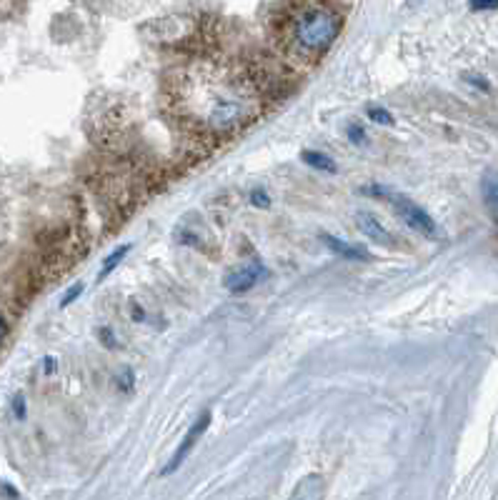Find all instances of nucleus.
Returning a JSON list of instances; mask_svg holds the SVG:
<instances>
[{
  "mask_svg": "<svg viewBox=\"0 0 498 500\" xmlns=\"http://www.w3.org/2000/svg\"><path fill=\"white\" fill-rule=\"evenodd\" d=\"M258 83L243 65L198 60L178 68L168 81V108L176 120L200 135H230L258 118Z\"/></svg>",
  "mask_w": 498,
  "mask_h": 500,
  "instance_id": "f257e3e1",
  "label": "nucleus"
},
{
  "mask_svg": "<svg viewBox=\"0 0 498 500\" xmlns=\"http://www.w3.org/2000/svg\"><path fill=\"white\" fill-rule=\"evenodd\" d=\"M343 18L328 0H293L276 18L273 35L291 63L316 65L338 38Z\"/></svg>",
  "mask_w": 498,
  "mask_h": 500,
  "instance_id": "f03ea898",
  "label": "nucleus"
},
{
  "mask_svg": "<svg viewBox=\"0 0 498 500\" xmlns=\"http://www.w3.org/2000/svg\"><path fill=\"white\" fill-rule=\"evenodd\" d=\"M388 198L393 200V208H396V213H399L401 221H403L406 225L413 228V230H418L421 235H428V238H431V235H436L434 218L428 216L421 205H416L413 200L403 198V195H396V193H391Z\"/></svg>",
  "mask_w": 498,
  "mask_h": 500,
  "instance_id": "7ed1b4c3",
  "label": "nucleus"
},
{
  "mask_svg": "<svg viewBox=\"0 0 498 500\" xmlns=\"http://www.w3.org/2000/svg\"><path fill=\"white\" fill-rule=\"evenodd\" d=\"M268 275V270H265L261 263H246V265L235 268V270H230L226 278H223V283H226V288H228L230 293H235V296H243V293H248L256 283H261V280Z\"/></svg>",
  "mask_w": 498,
  "mask_h": 500,
  "instance_id": "20e7f679",
  "label": "nucleus"
},
{
  "mask_svg": "<svg viewBox=\"0 0 498 500\" xmlns=\"http://www.w3.org/2000/svg\"><path fill=\"white\" fill-rule=\"evenodd\" d=\"M208 423H211V413L205 410V413L200 415V418L193 423V428H191V431L186 433V438H183V443H181V445H178L176 455H173V458H170L168 466L163 468V475H170V473L178 471V468L183 466V460L188 458V453H191V450L195 448V443L200 440V436H203V433L208 431Z\"/></svg>",
  "mask_w": 498,
  "mask_h": 500,
  "instance_id": "39448f33",
  "label": "nucleus"
},
{
  "mask_svg": "<svg viewBox=\"0 0 498 500\" xmlns=\"http://www.w3.org/2000/svg\"><path fill=\"white\" fill-rule=\"evenodd\" d=\"M356 223H358V230H361L366 238L373 240V243L393 245V235L381 225V221H378L373 213H368V210H358V213H356Z\"/></svg>",
  "mask_w": 498,
  "mask_h": 500,
  "instance_id": "423d86ee",
  "label": "nucleus"
},
{
  "mask_svg": "<svg viewBox=\"0 0 498 500\" xmlns=\"http://www.w3.org/2000/svg\"><path fill=\"white\" fill-rule=\"evenodd\" d=\"M321 240L326 243V248L333 250L336 256L346 258V261H358V263H366V261H368V250L358 248V245H353V243H346V240L336 238V235L323 233Z\"/></svg>",
  "mask_w": 498,
  "mask_h": 500,
  "instance_id": "0eeeda50",
  "label": "nucleus"
},
{
  "mask_svg": "<svg viewBox=\"0 0 498 500\" xmlns=\"http://www.w3.org/2000/svg\"><path fill=\"white\" fill-rule=\"evenodd\" d=\"M483 198H486V205L493 213V218L498 221V173H493V170L483 175Z\"/></svg>",
  "mask_w": 498,
  "mask_h": 500,
  "instance_id": "6e6552de",
  "label": "nucleus"
},
{
  "mask_svg": "<svg viewBox=\"0 0 498 500\" xmlns=\"http://www.w3.org/2000/svg\"><path fill=\"white\" fill-rule=\"evenodd\" d=\"M300 160H303L305 165H311V168L323 170V173H336V163L321 151H303L300 153Z\"/></svg>",
  "mask_w": 498,
  "mask_h": 500,
  "instance_id": "1a4fd4ad",
  "label": "nucleus"
},
{
  "mask_svg": "<svg viewBox=\"0 0 498 500\" xmlns=\"http://www.w3.org/2000/svg\"><path fill=\"white\" fill-rule=\"evenodd\" d=\"M130 248H133V243L120 245V248H116V250H113V253H111V256H108L106 261H103V268H100V273H98V283H100V280H106L108 275H111L113 270H116V268L120 265V261H123V258L128 256Z\"/></svg>",
  "mask_w": 498,
  "mask_h": 500,
  "instance_id": "9d476101",
  "label": "nucleus"
},
{
  "mask_svg": "<svg viewBox=\"0 0 498 500\" xmlns=\"http://www.w3.org/2000/svg\"><path fill=\"white\" fill-rule=\"evenodd\" d=\"M366 116H368L373 123H378V125H393V116L386 111V108H368Z\"/></svg>",
  "mask_w": 498,
  "mask_h": 500,
  "instance_id": "9b49d317",
  "label": "nucleus"
},
{
  "mask_svg": "<svg viewBox=\"0 0 498 500\" xmlns=\"http://www.w3.org/2000/svg\"><path fill=\"white\" fill-rule=\"evenodd\" d=\"M463 78H466V81H469L473 88L483 90V93H488V90H491V83H488V78L478 76V73H463Z\"/></svg>",
  "mask_w": 498,
  "mask_h": 500,
  "instance_id": "f8f14e48",
  "label": "nucleus"
},
{
  "mask_svg": "<svg viewBox=\"0 0 498 500\" xmlns=\"http://www.w3.org/2000/svg\"><path fill=\"white\" fill-rule=\"evenodd\" d=\"M81 293H83V283H76V285L71 288V291H68L63 298H60V308H68V305H71L73 300H78V296H81Z\"/></svg>",
  "mask_w": 498,
  "mask_h": 500,
  "instance_id": "ddd939ff",
  "label": "nucleus"
},
{
  "mask_svg": "<svg viewBox=\"0 0 498 500\" xmlns=\"http://www.w3.org/2000/svg\"><path fill=\"white\" fill-rule=\"evenodd\" d=\"M471 11H496L498 0H469Z\"/></svg>",
  "mask_w": 498,
  "mask_h": 500,
  "instance_id": "4468645a",
  "label": "nucleus"
},
{
  "mask_svg": "<svg viewBox=\"0 0 498 500\" xmlns=\"http://www.w3.org/2000/svg\"><path fill=\"white\" fill-rule=\"evenodd\" d=\"M98 338H100V343L106 345V348H116V333H113L111 328H100Z\"/></svg>",
  "mask_w": 498,
  "mask_h": 500,
  "instance_id": "2eb2a0df",
  "label": "nucleus"
},
{
  "mask_svg": "<svg viewBox=\"0 0 498 500\" xmlns=\"http://www.w3.org/2000/svg\"><path fill=\"white\" fill-rule=\"evenodd\" d=\"M13 415L18 420H25V398L20 396V393L13 398Z\"/></svg>",
  "mask_w": 498,
  "mask_h": 500,
  "instance_id": "dca6fc26",
  "label": "nucleus"
},
{
  "mask_svg": "<svg viewBox=\"0 0 498 500\" xmlns=\"http://www.w3.org/2000/svg\"><path fill=\"white\" fill-rule=\"evenodd\" d=\"M251 200L258 205V208H268V203H270L268 195H265V190H253L251 193Z\"/></svg>",
  "mask_w": 498,
  "mask_h": 500,
  "instance_id": "f3484780",
  "label": "nucleus"
},
{
  "mask_svg": "<svg viewBox=\"0 0 498 500\" xmlns=\"http://www.w3.org/2000/svg\"><path fill=\"white\" fill-rule=\"evenodd\" d=\"M348 138H351L353 143H366L364 128H361V125H351V128H348Z\"/></svg>",
  "mask_w": 498,
  "mask_h": 500,
  "instance_id": "a211bd4d",
  "label": "nucleus"
},
{
  "mask_svg": "<svg viewBox=\"0 0 498 500\" xmlns=\"http://www.w3.org/2000/svg\"><path fill=\"white\" fill-rule=\"evenodd\" d=\"M130 388H133V370H123V375H120V390L128 393Z\"/></svg>",
  "mask_w": 498,
  "mask_h": 500,
  "instance_id": "6ab92c4d",
  "label": "nucleus"
},
{
  "mask_svg": "<svg viewBox=\"0 0 498 500\" xmlns=\"http://www.w3.org/2000/svg\"><path fill=\"white\" fill-rule=\"evenodd\" d=\"M6 335H8V320H6V315L0 313V345H3Z\"/></svg>",
  "mask_w": 498,
  "mask_h": 500,
  "instance_id": "aec40b11",
  "label": "nucleus"
},
{
  "mask_svg": "<svg viewBox=\"0 0 498 500\" xmlns=\"http://www.w3.org/2000/svg\"><path fill=\"white\" fill-rule=\"evenodd\" d=\"M43 363H46V366H43V370H46V375H50V373L55 370V358H46V361H43Z\"/></svg>",
  "mask_w": 498,
  "mask_h": 500,
  "instance_id": "412c9836",
  "label": "nucleus"
},
{
  "mask_svg": "<svg viewBox=\"0 0 498 500\" xmlns=\"http://www.w3.org/2000/svg\"><path fill=\"white\" fill-rule=\"evenodd\" d=\"M133 315H135V320H143V310H141V305H133Z\"/></svg>",
  "mask_w": 498,
  "mask_h": 500,
  "instance_id": "4be33fe9",
  "label": "nucleus"
},
{
  "mask_svg": "<svg viewBox=\"0 0 498 500\" xmlns=\"http://www.w3.org/2000/svg\"><path fill=\"white\" fill-rule=\"evenodd\" d=\"M3 490H6L8 495H13V498H15V495H18V490H15V488H11V485H3Z\"/></svg>",
  "mask_w": 498,
  "mask_h": 500,
  "instance_id": "5701e85b",
  "label": "nucleus"
}]
</instances>
